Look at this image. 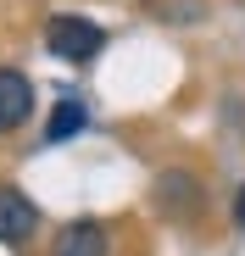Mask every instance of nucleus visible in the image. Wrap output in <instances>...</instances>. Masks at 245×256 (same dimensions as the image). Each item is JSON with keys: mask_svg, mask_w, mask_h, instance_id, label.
<instances>
[{"mask_svg": "<svg viewBox=\"0 0 245 256\" xmlns=\"http://www.w3.org/2000/svg\"><path fill=\"white\" fill-rule=\"evenodd\" d=\"M45 45H50V56H62V62H95L100 45H106V28L90 22V17L56 12V17L45 22Z\"/></svg>", "mask_w": 245, "mask_h": 256, "instance_id": "nucleus-1", "label": "nucleus"}, {"mask_svg": "<svg viewBox=\"0 0 245 256\" xmlns=\"http://www.w3.org/2000/svg\"><path fill=\"white\" fill-rule=\"evenodd\" d=\"M34 228H39V206L22 190L0 184V245H22V240H34Z\"/></svg>", "mask_w": 245, "mask_h": 256, "instance_id": "nucleus-2", "label": "nucleus"}, {"mask_svg": "<svg viewBox=\"0 0 245 256\" xmlns=\"http://www.w3.org/2000/svg\"><path fill=\"white\" fill-rule=\"evenodd\" d=\"M34 117V84L17 67H0V134H17Z\"/></svg>", "mask_w": 245, "mask_h": 256, "instance_id": "nucleus-3", "label": "nucleus"}, {"mask_svg": "<svg viewBox=\"0 0 245 256\" xmlns=\"http://www.w3.org/2000/svg\"><path fill=\"white\" fill-rule=\"evenodd\" d=\"M106 250H112V240H106V223H95V218L67 223L50 245V256H106Z\"/></svg>", "mask_w": 245, "mask_h": 256, "instance_id": "nucleus-4", "label": "nucleus"}, {"mask_svg": "<svg viewBox=\"0 0 245 256\" xmlns=\"http://www.w3.org/2000/svg\"><path fill=\"white\" fill-rule=\"evenodd\" d=\"M84 128H90V112H84V100H72V95H67V100L50 112V122H45V140H50V145H67L72 134H84Z\"/></svg>", "mask_w": 245, "mask_h": 256, "instance_id": "nucleus-5", "label": "nucleus"}, {"mask_svg": "<svg viewBox=\"0 0 245 256\" xmlns=\"http://www.w3.org/2000/svg\"><path fill=\"white\" fill-rule=\"evenodd\" d=\"M234 223L245 228V184H240V195H234Z\"/></svg>", "mask_w": 245, "mask_h": 256, "instance_id": "nucleus-6", "label": "nucleus"}]
</instances>
